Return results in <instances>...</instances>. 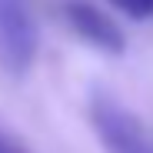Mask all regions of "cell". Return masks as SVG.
I'll return each instance as SVG.
<instances>
[{
  "instance_id": "6da1fadb",
  "label": "cell",
  "mask_w": 153,
  "mask_h": 153,
  "mask_svg": "<svg viewBox=\"0 0 153 153\" xmlns=\"http://www.w3.org/2000/svg\"><path fill=\"white\" fill-rule=\"evenodd\" d=\"M90 123L107 153H153V133L103 90L90 97Z\"/></svg>"
},
{
  "instance_id": "7a4b0ae2",
  "label": "cell",
  "mask_w": 153,
  "mask_h": 153,
  "mask_svg": "<svg viewBox=\"0 0 153 153\" xmlns=\"http://www.w3.org/2000/svg\"><path fill=\"white\" fill-rule=\"evenodd\" d=\"M37 53V27L23 0H0V67L23 73Z\"/></svg>"
},
{
  "instance_id": "3957f363",
  "label": "cell",
  "mask_w": 153,
  "mask_h": 153,
  "mask_svg": "<svg viewBox=\"0 0 153 153\" xmlns=\"http://www.w3.org/2000/svg\"><path fill=\"white\" fill-rule=\"evenodd\" d=\"M63 17L70 23V30L80 40H87L90 47L103 50V53H123L126 40H123L120 27L107 13H100L93 4H87V0H70V4H63Z\"/></svg>"
},
{
  "instance_id": "277c9868",
  "label": "cell",
  "mask_w": 153,
  "mask_h": 153,
  "mask_svg": "<svg viewBox=\"0 0 153 153\" xmlns=\"http://www.w3.org/2000/svg\"><path fill=\"white\" fill-rule=\"evenodd\" d=\"M110 4L133 20H150L153 17V0H110Z\"/></svg>"
},
{
  "instance_id": "5b68a950",
  "label": "cell",
  "mask_w": 153,
  "mask_h": 153,
  "mask_svg": "<svg viewBox=\"0 0 153 153\" xmlns=\"http://www.w3.org/2000/svg\"><path fill=\"white\" fill-rule=\"evenodd\" d=\"M0 153H30V150L23 146L20 140H13L10 133H4V130H0Z\"/></svg>"
}]
</instances>
